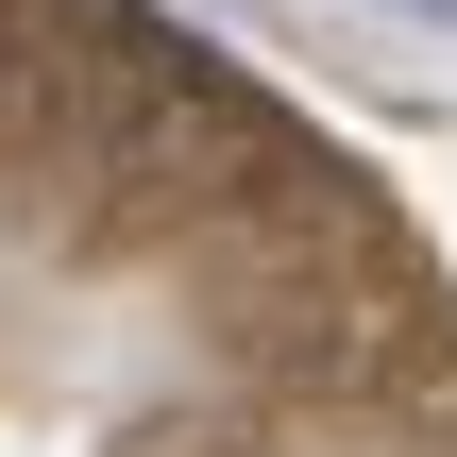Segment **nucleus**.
Wrapping results in <instances>:
<instances>
[{
    "instance_id": "f257e3e1",
    "label": "nucleus",
    "mask_w": 457,
    "mask_h": 457,
    "mask_svg": "<svg viewBox=\"0 0 457 457\" xmlns=\"http://www.w3.org/2000/svg\"><path fill=\"white\" fill-rule=\"evenodd\" d=\"M390 17H424V34H457V0H390Z\"/></svg>"
}]
</instances>
